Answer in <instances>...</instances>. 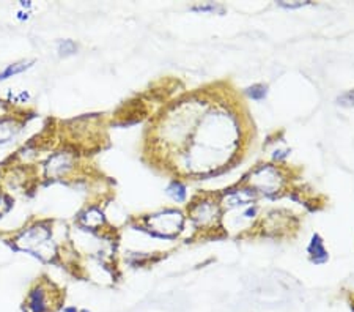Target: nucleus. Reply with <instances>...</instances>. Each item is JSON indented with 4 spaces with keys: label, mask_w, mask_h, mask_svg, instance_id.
<instances>
[{
    "label": "nucleus",
    "mask_w": 354,
    "mask_h": 312,
    "mask_svg": "<svg viewBox=\"0 0 354 312\" xmlns=\"http://www.w3.org/2000/svg\"><path fill=\"white\" fill-rule=\"evenodd\" d=\"M15 246L21 251L30 253L41 260H53L57 254L55 243L53 241L50 229L44 224H35L15 240Z\"/></svg>",
    "instance_id": "nucleus-1"
},
{
    "label": "nucleus",
    "mask_w": 354,
    "mask_h": 312,
    "mask_svg": "<svg viewBox=\"0 0 354 312\" xmlns=\"http://www.w3.org/2000/svg\"><path fill=\"white\" fill-rule=\"evenodd\" d=\"M60 303V293L49 282L37 284L35 287L28 292L24 311L26 312H55Z\"/></svg>",
    "instance_id": "nucleus-2"
},
{
    "label": "nucleus",
    "mask_w": 354,
    "mask_h": 312,
    "mask_svg": "<svg viewBox=\"0 0 354 312\" xmlns=\"http://www.w3.org/2000/svg\"><path fill=\"white\" fill-rule=\"evenodd\" d=\"M185 217L176 210H164L147 218V227L153 235L161 238H175L183 230Z\"/></svg>",
    "instance_id": "nucleus-3"
},
{
    "label": "nucleus",
    "mask_w": 354,
    "mask_h": 312,
    "mask_svg": "<svg viewBox=\"0 0 354 312\" xmlns=\"http://www.w3.org/2000/svg\"><path fill=\"white\" fill-rule=\"evenodd\" d=\"M249 185L255 192L271 196L282 188L283 175L277 167L271 166V164H265V166L257 167L249 175Z\"/></svg>",
    "instance_id": "nucleus-4"
},
{
    "label": "nucleus",
    "mask_w": 354,
    "mask_h": 312,
    "mask_svg": "<svg viewBox=\"0 0 354 312\" xmlns=\"http://www.w3.org/2000/svg\"><path fill=\"white\" fill-rule=\"evenodd\" d=\"M219 203L209 199H203V201L196 202L189 210V214L196 226L202 227V229H208L213 227L216 221L219 219Z\"/></svg>",
    "instance_id": "nucleus-5"
},
{
    "label": "nucleus",
    "mask_w": 354,
    "mask_h": 312,
    "mask_svg": "<svg viewBox=\"0 0 354 312\" xmlns=\"http://www.w3.org/2000/svg\"><path fill=\"white\" fill-rule=\"evenodd\" d=\"M74 166V156L68 152L55 153L54 156L49 158V161L46 163V174L48 177H64L66 172H70Z\"/></svg>",
    "instance_id": "nucleus-6"
},
{
    "label": "nucleus",
    "mask_w": 354,
    "mask_h": 312,
    "mask_svg": "<svg viewBox=\"0 0 354 312\" xmlns=\"http://www.w3.org/2000/svg\"><path fill=\"white\" fill-rule=\"evenodd\" d=\"M255 191L254 190H236L227 192L222 199V205L227 208H235V207H245L249 203L255 201Z\"/></svg>",
    "instance_id": "nucleus-7"
},
{
    "label": "nucleus",
    "mask_w": 354,
    "mask_h": 312,
    "mask_svg": "<svg viewBox=\"0 0 354 312\" xmlns=\"http://www.w3.org/2000/svg\"><path fill=\"white\" fill-rule=\"evenodd\" d=\"M79 223H81V226H84L85 229L96 230V229H100L101 226H104V223H106L104 213H102L101 210H98L96 207L87 208L81 214V217H79Z\"/></svg>",
    "instance_id": "nucleus-8"
},
{
    "label": "nucleus",
    "mask_w": 354,
    "mask_h": 312,
    "mask_svg": "<svg viewBox=\"0 0 354 312\" xmlns=\"http://www.w3.org/2000/svg\"><path fill=\"white\" fill-rule=\"evenodd\" d=\"M307 251H309L313 264L328 262V251H326V248H324L323 238L319 237L318 234L312 237L310 245H309V249H307Z\"/></svg>",
    "instance_id": "nucleus-9"
},
{
    "label": "nucleus",
    "mask_w": 354,
    "mask_h": 312,
    "mask_svg": "<svg viewBox=\"0 0 354 312\" xmlns=\"http://www.w3.org/2000/svg\"><path fill=\"white\" fill-rule=\"evenodd\" d=\"M19 129V123L15 122L13 118H3V120L0 122V144H5V142H8L11 138H15Z\"/></svg>",
    "instance_id": "nucleus-10"
},
{
    "label": "nucleus",
    "mask_w": 354,
    "mask_h": 312,
    "mask_svg": "<svg viewBox=\"0 0 354 312\" xmlns=\"http://www.w3.org/2000/svg\"><path fill=\"white\" fill-rule=\"evenodd\" d=\"M32 65H33V62H21V64L10 65L8 68H5V70L0 73V81H3V79H8V77H13L16 75H21L22 71L28 70Z\"/></svg>",
    "instance_id": "nucleus-11"
},
{
    "label": "nucleus",
    "mask_w": 354,
    "mask_h": 312,
    "mask_svg": "<svg viewBox=\"0 0 354 312\" xmlns=\"http://www.w3.org/2000/svg\"><path fill=\"white\" fill-rule=\"evenodd\" d=\"M167 194L174 199L176 202H185L186 197H187V191H186V186L181 183V181H172V183L169 185L167 188Z\"/></svg>",
    "instance_id": "nucleus-12"
},
{
    "label": "nucleus",
    "mask_w": 354,
    "mask_h": 312,
    "mask_svg": "<svg viewBox=\"0 0 354 312\" xmlns=\"http://www.w3.org/2000/svg\"><path fill=\"white\" fill-rule=\"evenodd\" d=\"M245 95H248L250 100L261 101V100L266 98L268 89L265 87V85H261V84H255V85H252V87L245 89Z\"/></svg>",
    "instance_id": "nucleus-13"
},
{
    "label": "nucleus",
    "mask_w": 354,
    "mask_h": 312,
    "mask_svg": "<svg viewBox=\"0 0 354 312\" xmlns=\"http://www.w3.org/2000/svg\"><path fill=\"white\" fill-rule=\"evenodd\" d=\"M57 51H59V54L62 57H68V55H73L77 53V44L73 42V39H62L57 44Z\"/></svg>",
    "instance_id": "nucleus-14"
},
{
    "label": "nucleus",
    "mask_w": 354,
    "mask_h": 312,
    "mask_svg": "<svg viewBox=\"0 0 354 312\" xmlns=\"http://www.w3.org/2000/svg\"><path fill=\"white\" fill-rule=\"evenodd\" d=\"M191 10L192 11H198V13H216V11H219V13H224V8H222L221 5H218V3L194 5Z\"/></svg>",
    "instance_id": "nucleus-15"
},
{
    "label": "nucleus",
    "mask_w": 354,
    "mask_h": 312,
    "mask_svg": "<svg viewBox=\"0 0 354 312\" xmlns=\"http://www.w3.org/2000/svg\"><path fill=\"white\" fill-rule=\"evenodd\" d=\"M337 103L340 106H354V90H350V92L340 95L339 98H337Z\"/></svg>",
    "instance_id": "nucleus-16"
},
{
    "label": "nucleus",
    "mask_w": 354,
    "mask_h": 312,
    "mask_svg": "<svg viewBox=\"0 0 354 312\" xmlns=\"http://www.w3.org/2000/svg\"><path fill=\"white\" fill-rule=\"evenodd\" d=\"M277 5L287 10H296V8L306 7V5H309V2H285V0H281V2H277Z\"/></svg>",
    "instance_id": "nucleus-17"
},
{
    "label": "nucleus",
    "mask_w": 354,
    "mask_h": 312,
    "mask_svg": "<svg viewBox=\"0 0 354 312\" xmlns=\"http://www.w3.org/2000/svg\"><path fill=\"white\" fill-rule=\"evenodd\" d=\"M255 214H257V208H255V207H250V208H248V210H245V212H244V217H245V218H254Z\"/></svg>",
    "instance_id": "nucleus-18"
},
{
    "label": "nucleus",
    "mask_w": 354,
    "mask_h": 312,
    "mask_svg": "<svg viewBox=\"0 0 354 312\" xmlns=\"http://www.w3.org/2000/svg\"><path fill=\"white\" fill-rule=\"evenodd\" d=\"M287 156H288V152H276V155H274V160H285Z\"/></svg>",
    "instance_id": "nucleus-19"
},
{
    "label": "nucleus",
    "mask_w": 354,
    "mask_h": 312,
    "mask_svg": "<svg viewBox=\"0 0 354 312\" xmlns=\"http://www.w3.org/2000/svg\"><path fill=\"white\" fill-rule=\"evenodd\" d=\"M28 16H30V13H28V11H26V10H22V11H19V13H18V19L19 21H26V19H28Z\"/></svg>",
    "instance_id": "nucleus-20"
},
{
    "label": "nucleus",
    "mask_w": 354,
    "mask_h": 312,
    "mask_svg": "<svg viewBox=\"0 0 354 312\" xmlns=\"http://www.w3.org/2000/svg\"><path fill=\"white\" fill-rule=\"evenodd\" d=\"M64 312H90V311H87V309H77V308H74V306H70V308H65Z\"/></svg>",
    "instance_id": "nucleus-21"
},
{
    "label": "nucleus",
    "mask_w": 354,
    "mask_h": 312,
    "mask_svg": "<svg viewBox=\"0 0 354 312\" xmlns=\"http://www.w3.org/2000/svg\"><path fill=\"white\" fill-rule=\"evenodd\" d=\"M21 7L24 8L26 11H28V8L32 7V2H28V0H24V2H21Z\"/></svg>",
    "instance_id": "nucleus-22"
}]
</instances>
